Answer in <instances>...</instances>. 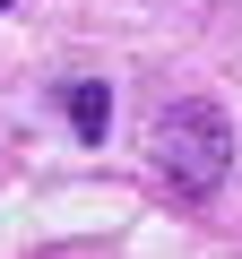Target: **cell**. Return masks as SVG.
<instances>
[{
	"instance_id": "6da1fadb",
	"label": "cell",
	"mask_w": 242,
	"mask_h": 259,
	"mask_svg": "<svg viewBox=\"0 0 242 259\" xmlns=\"http://www.w3.org/2000/svg\"><path fill=\"white\" fill-rule=\"evenodd\" d=\"M147 156H156V173H165L173 199H216L225 173H233V121H225V104H208V95L165 104L147 121Z\"/></svg>"
},
{
	"instance_id": "7a4b0ae2",
	"label": "cell",
	"mask_w": 242,
	"mask_h": 259,
	"mask_svg": "<svg viewBox=\"0 0 242 259\" xmlns=\"http://www.w3.org/2000/svg\"><path fill=\"white\" fill-rule=\"evenodd\" d=\"M61 112H69V130H78V139L95 147L104 130H112V87H104V78H78V87H61Z\"/></svg>"
}]
</instances>
